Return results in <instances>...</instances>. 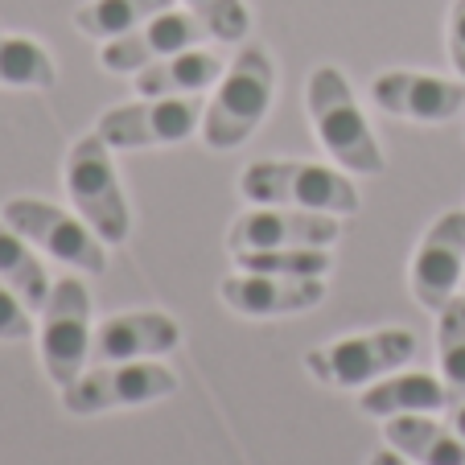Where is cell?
Wrapping results in <instances>:
<instances>
[{
  "label": "cell",
  "mask_w": 465,
  "mask_h": 465,
  "mask_svg": "<svg viewBox=\"0 0 465 465\" xmlns=\"http://www.w3.org/2000/svg\"><path fill=\"white\" fill-rule=\"evenodd\" d=\"M0 281L9 284L29 309H37V313H42V305L50 301V289H54L42 260L34 255V243L25 235H17L5 219H0Z\"/></svg>",
  "instance_id": "19"
},
{
  "label": "cell",
  "mask_w": 465,
  "mask_h": 465,
  "mask_svg": "<svg viewBox=\"0 0 465 465\" xmlns=\"http://www.w3.org/2000/svg\"><path fill=\"white\" fill-rule=\"evenodd\" d=\"M412 354H416L412 330H375V334H354L342 338V342L313 346L305 354V367L322 387L359 391V387H371L375 379L391 375L395 367H404Z\"/></svg>",
  "instance_id": "6"
},
{
  "label": "cell",
  "mask_w": 465,
  "mask_h": 465,
  "mask_svg": "<svg viewBox=\"0 0 465 465\" xmlns=\"http://www.w3.org/2000/svg\"><path fill=\"white\" fill-rule=\"evenodd\" d=\"M383 437L416 465H465V440L453 432V424L429 416H391L383 420Z\"/></svg>",
  "instance_id": "18"
},
{
  "label": "cell",
  "mask_w": 465,
  "mask_h": 465,
  "mask_svg": "<svg viewBox=\"0 0 465 465\" xmlns=\"http://www.w3.org/2000/svg\"><path fill=\"white\" fill-rule=\"evenodd\" d=\"M457 395L449 391L445 379L437 375H383L362 391L359 408L375 420H391V416H432L449 412Z\"/></svg>",
  "instance_id": "16"
},
{
  "label": "cell",
  "mask_w": 465,
  "mask_h": 465,
  "mask_svg": "<svg viewBox=\"0 0 465 465\" xmlns=\"http://www.w3.org/2000/svg\"><path fill=\"white\" fill-rule=\"evenodd\" d=\"M342 235L338 214L292 211V206H255L239 214L227 231V252H276V247H334Z\"/></svg>",
  "instance_id": "10"
},
{
  "label": "cell",
  "mask_w": 465,
  "mask_h": 465,
  "mask_svg": "<svg viewBox=\"0 0 465 465\" xmlns=\"http://www.w3.org/2000/svg\"><path fill=\"white\" fill-rule=\"evenodd\" d=\"M91 292L79 276H62L54 281L50 301L42 305V330H37V346H42V367L50 383L71 387L74 379L87 371L91 359Z\"/></svg>",
  "instance_id": "5"
},
{
  "label": "cell",
  "mask_w": 465,
  "mask_h": 465,
  "mask_svg": "<svg viewBox=\"0 0 465 465\" xmlns=\"http://www.w3.org/2000/svg\"><path fill=\"white\" fill-rule=\"evenodd\" d=\"M223 58L203 45H193V50H182V54H169V58L153 62L144 71L132 74V87L136 95H203L211 91L214 83L223 79Z\"/></svg>",
  "instance_id": "17"
},
{
  "label": "cell",
  "mask_w": 465,
  "mask_h": 465,
  "mask_svg": "<svg viewBox=\"0 0 465 465\" xmlns=\"http://www.w3.org/2000/svg\"><path fill=\"white\" fill-rule=\"evenodd\" d=\"M177 391V375L153 359L95 362L71 387H62V408L71 416H99L112 408H141Z\"/></svg>",
  "instance_id": "7"
},
{
  "label": "cell",
  "mask_w": 465,
  "mask_h": 465,
  "mask_svg": "<svg viewBox=\"0 0 465 465\" xmlns=\"http://www.w3.org/2000/svg\"><path fill=\"white\" fill-rule=\"evenodd\" d=\"M203 37H211V34H206V25L193 17L190 9H165L153 21L136 25L132 34L104 42L99 66H104L107 74H136V71H144V66H153V62L169 58V54L203 45Z\"/></svg>",
  "instance_id": "12"
},
{
  "label": "cell",
  "mask_w": 465,
  "mask_h": 465,
  "mask_svg": "<svg viewBox=\"0 0 465 465\" xmlns=\"http://www.w3.org/2000/svg\"><path fill=\"white\" fill-rule=\"evenodd\" d=\"M367 465H408V461H404L400 453H395V449H383V453H375Z\"/></svg>",
  "instance_id": "28"
},
{
  "label": "cell",
  "mask_w": 465,
  "mask_h": 465,
  "mask_svg": "<svg viewBox=\"0 0 465 465\" xmlns=\"http://www.w3.org/2000/svg\"><path fill=\"white\" fill-rule=\"evenodd\" d=\"M305 104H309V120L322 149L334 157L338 169L346 173H362L375 177L387 169L383 149H379L375 132H371L367 115L359 107L351 79L338 66H317L305 83Z\"/></svg>",
  "instance_id": "2"
},
{
  "label": "cell",
  "mask_w": 465,
  "mask_h": 465,
  "mask_svg": "<svg viewBox=\"0 0 465 465\" xmlns=\"http://www.w3.org/2000/svg\"><path fill=\"white\" fill-rule=\"evenodd\" d=\"M449 424H453V432L465 440V395H457L453 404H449Z\"/></svg>",
  "instance_id": "27"
},
{
  "label": "cell",
  "mask_w": 465,
  "mask_h": 465,
  "mask_svg": "<svg viewBox=\"0 0 465 465\" xmlns=\"http://www.w3.org/2000/svg\"><path fill=\"white\" fill-rule=\"evenodd\" d=\"M54 83H58V66H54L50 50L42 42L0 34V87L50 91Z\"/></svg>",
  "instance_id": "21"
},
{
  "label": "cell",
  "mask_w": 465,
  "mask_h": 465,
  "mask_svg": "<svg viewBox=\"0 0 465 465\" xmlns=\"http://www.w3.org/2000/svg\"><path fill=\"white\" fill-rule=\"evenodd\" d=\"M412 297L420 309H440L461 292L465 281V211H445L412 255Z\"/></svg>",
  "instance_id": "11"
},
{
  "label": "cell",
  "mask_w": 465,
  "mask_h": 465,
  "mask_svg": "<svg viewBox=\"0 0 465 465\" xmlns=\"http://www.w3.org/2000/svg\"><path fill=\"white\" fill-rule=\"evenodd\" d=\"M437 359L440 379L449 383L453 395H465V297L457 292L437 322Z\"/></svg>",
  "instance_id": "23"
},
{
  "label": "cell",
  "mask_w": 465,
  "mask_h": 465,
  "mask_svg": "<svg viewBox=\"0 0 465 465\" xmlns=\"http://www.w3.org/2000/svg\"><path fill=\"white\" fill-rule=\"evenodd\" d=\"M182 5L203 21L214 42H243L252 34V13L243 0H182Z\"/></svg>",
  "instance_id": "24"
},
{
  "label": "cell",
  "mask_w": 465,
  "mask_h": 465,
  "mask_svg": "<svg viewBox=\"0 0 465 465\" xmlns=\"http://www.w3.org/2000/svg\"><path fill=\"white\" fill-rule=\"evenodd\" d=\"M34 334V317H29V305L0 281V342H25Z\"/></svg>",
  "instance_id": "25"
},
{
  "label": "cell",
  "mask_w": 465,
  "mask_h": 465,
  "mask_svg": "<svg viewBox=\"0 0 465 465\" xmlns=\"http://www.w3.org/2000/svg\"><path fill=\"white\" fill-rule=\"evenodd\" d=\"M449 62L465 79V0H453V9H449Z\"/></svg>",
  "instance_id": "26"
},
{
  "label": "cell",
  "mask_w": 465,
  "mask_h": 465,
  "mask_svg": "<svg viewBox=\"0 0 465 465\" xmlns=\"http://www.w3.org/2000/svg\"><path fill=\"white\" fill-rule=\"evenodd\" d=\"M173 5L177 0H87L74 9V29L95 37V42H112V37L132 34L136 25L153 21Z\"/></svg>",
  "instance_id": "20"
},
{
  "label": "cell",
  "mask_w": 465,
  "mask_h": 465,
  "mask_svg": "<svg viewBox=\"0 0 465 465\" xmlns=\"http://www.w3.org/2000/svg\"><path fill=\"white\" fill-rule=\"evenodd\" d=\"M239 272L268 276H325L334 268L330 247H276V252H235Z\"/></svg>",
  "instance_id": "22"
},
{
  "label": "cell",
  "mask_w": 465,
  "mask_h": 465,
  "mask_svg": "<svg viewBox=\"0 0 465 465\" xmlns=\"http://www.w3.org/2000/svg\"><path fill=\"white\" fill-rule=\"evenodd\" d=\"M239 193L255 206H292L351 219L362 211V198L346 169L317 161H252L239 177Z\"/></svg>",
  "instance_id": "3"
},
{
  "label": "cell",
  "mask_w": 465,
  "mask_h": 465,
  "mask_svg": "<svg viewBox=\"0 0 465 465\" xmlns=\"http://www.w3.org/2000/svg\"><path fill=\"white\" fill-rule=\"evenodd\" d=\"M182 346V325L157 309H136V313H115L99 322L91 338V359L95 362H132L173 354Z\"/></svg>",
  "instance_id": "15"
},
{
  "label": "cell",
  "mask_w": 465,
  "mask_h": 465,
  "mask_svg": "<svg viewBox=\"0 0 465 465\" xmlns=\"http://www.w3.org/2000/svg\"><path fill=\"white\" fill-rule=\"evenodd\" d=\"M0 219L9 223L17 235H25L37 252L62 260L66 268H79L87 276L107 272V243L79 214H66L62 206L42 203V198H9Z\"/></svg>",
  "instance_id": "8"
},
{
  "label": "cell",
  "mask_w": 465,
  "mask_h": 465,
  "mask_svg": "<svg viewBox=\"0 0 465 465\" xmlns=\"http://www.w3.org/2000/svg\"><path fill=\"white\" fill-rule=\"evenodd\" d=\"M219 301L243 317H284L305 313L325 301V276H268L239 272L219 284Z\"/></svg>",
  "instance_id": "14"
},
{
  "label": "cell",
  "mask_w": 465,
  "mask_h": 465,
  "mask_svg": "<svg viewBox=\"0 0 465 465\" xmlns=\"http://www.w3.org/2000/svg\"><path fill=\"white\" fill-rule=\"evenodd\" d=\"M203 99L198 95H141L99 115L95 132L112 149H157V144H182L203 128Z\"/></svg>",
  "instance_id": "9"
},
{
  "label": "cell",
  "mask_w": 465,
  "mask_h": 465,
  "mask_svg": "<svg viewBox=\"0 0 465 465\" xmlns=\"http://www.w3.org/2000/svg\"><path fill=\"white\" fill-rule=\"evenodd\" d=\"M276 95V66L272 54L260 42L239 45V54L231 58V66L223 71L219 91L203 112V141L214 153H231L239 144L252 141V132L263 124L268 107Z\"/></svg>",
  "instance_id": "1"
},
{
  "label": "cell",
  "mask_w": 465,
  "mask_h": 465,
  "mask_svg": "<svg viewBox=\"0 0 465 465\" xmlns=\"http://www.w3.org/2000/svg\"><path fill=\"white\" fill-rule=\"evenodd\" d=\"M379 112L412 124H449L465 107V79H440L420 71H383L371 83Z\"/></svg>",
  "instance_id": "13"
},
{
  "label": "cell",
  "mask_w": 465,
  "mask_h": 465,
  "mask_svg": "<svg viewBox=\"0 0 465 465\" xmlns=\"http://www.w3.org/2000/svg\"><path fill=\"white\" fill-rule=\"evenodd\" d=\"M112 144L99 136V132H87L71 144L66 153V193L74 203V214L104 239L107 247L128 243L132 235V211L128 198L120 190V177H115V161H112Z\"/></svg>",
  "instance_id": "4"
}]
</instances>
